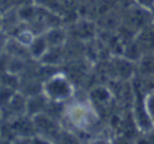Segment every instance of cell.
Here are the masks:
<instances>
[{
    "label": "cell",
    "mask_w": 154,
    "mask_h": 144,
    "mask_svg": "<svg viewBox=\"0 0 154 144\" xmlns=\"http://www.w3.org/2000/svg\"><path fill=\"white\" fill-rule=\"evenodd\" d=\"M62 123L68 124L69 130L75 131L76 134L84 133L87 136L95 137V130L98 128L101 124V115L98 110L94 107V104L88 100H79L76 95L65 103V110H63V117H62ZM91 140V138H89Z\"/></svg>",
    "instance_id": "1"
},
{
    "label": "cell",
    "mask_w": 154,
    "mask_h": 144,
    "mask_svg": "<svg viewBox=\"0 0 154 144\" xmlns=\"http://www.w3.org/2000/svg\"><path fill=\"white\" fill-rule=\"evenodd\" d=\"M42 92L54 103H68L75 97L76 88L66 72L56 71L43 79Z\"/></svg>",
    "instance_id": "2"
},
{
    "label": "cell",
    "mask_w": 154,
    "mask_h": 144,
    "mask_svg": "<svg viewBox=\"0 0 154 144\" xmlns=\"http://www.w3.org/2000/svg\"><path fill=\"white\" fill-rule=\"evenodd\" d=\"M33 124L36 136L45 143H58L60 133L63 130V124L60 120L49 115L48 112H42L33 115Z\"/></svg>",
    "instance_id": "3"
},
{
    "label": "cell",
    "mask_w": 154,
    "mask_h": 144,
    "mask_svg": "<svg viewBox=\"0 0 154 144\" xmlns=\"http://www.w3.org/2000/svg\"><path fill=\"white\" fill-rule=\"evenodd\" d=\"M89 101L94 104V107L100 111V108H108L114 101V92L108 85H95L94 88L88 92Z\"/></svg>",
    "instance_id": "4"
},
{
    "label": "cell",
    "mask_w": 154,
    "mask_h": 144,
    "mask_svg": "<svg viewBox=\"0 0 154 144\" xmlns=\"http://www.w3.org/2000/svg\"><path fill=\"white\" fill-rule=\"evenodd\" d=\"M27 114V95L22 91H16L12 101L3 111V118H14Z\"/></svg>",
    "instance_id": "5"
},
{
    "label": "cell",
    "mask_w": 154,
    "mask_h": 144,
    "mask_svg": "<svg viewBox=\"0 0 154 144\" xmlns=\"http://www.w3.org/2000/svg\"><path fill=\"white\" fill-rule=\"evenodd\" d=\"M134 39L140 45L144 54H153L154 52V23L144 26L135 33Z\"/></svg>",
    "instance_id": "6"
},
{
    "label": "cell",
    "mask_w": 154,
    "mask_h": 144,
    "mask_svg": "<svg viewBox=\"0 0 154 144\" xmlns=\"http://www.w3.org/2000/svg\"><path fill=\"white\" fill-rule=\"evenodd\" d=\"M135 74L143 81H154V58L153 54H144L135 63Z\"/></svg>",
    "instance_id": "7"
},
{
    "label": "cell",
    "mask_w": 154,
    "mask_h": 144,
    "mask_svg": "<svg viewBox=\"0 0 154 144\" xmlns=\"http://www.w3.org/2000/svg\"><path fill=\"white\" fill-rule=\"evenodd\" d=\"M51 48L49 43H48V39L45 33H36V36L33 38V41L30 42V45L27 46V51H29V56L32 61L39 62L43 55L48 52V49Z\"/></svg>",
    "instance_id": "8"
},
{
    "label": "cell",
    "mask_w": 154,
    "mask_h": 144,
    "mask_svg": "<svg viewBox=\"0 0 154 144\" xmlns=\"http://www.w3.org/2000/svg\"><path fill=\"white\" fill-rule=\"evenodd\" d=\"M51 100L43 92H38L33 95L27 97V114L29 115H38L42 112H46L49 108Z\"/></svg>",
    "instance_id": "9"
},
{
    "label": "cell",
    "mask_w": 154,
    "mask_h": 144,
    "mask_svg": "<svg viewBox=\"0 0 154 144\" xmlns=\"http://www.w3.org/2000/svg\"><path fill=\"white\" fill-rule=\"evenodd\" d=\"M45 36L48 39V43L49 46L52 48H58V46H65L68 42V29L63 28L62 25H58V26H52L48 30L43 32Z\"/></svg>",
    "instance_id": "10"
},
{
    "label": "cell",
    "mask_w": 154,
    "mask_h": 144,
    "mask_svg": "<svg viewBox=\"0 0 154 144\" xmlns=\"http://www.w3.org/2000/svg\"><path fill=\"white\" fill-rule=\"evenodd\" d=\"M0 85H5V87H9V88H13V89H19L20 75L7 71V72H5L3 75L0 76Z\"/></svg>",
    "instance_id": "11"
},
{
    "label": "cell",
    "mask_w": 154,
    "mask_h": 144,
    "mask_svg": "<svg viewBox=\"0 0 154 144\" xmlns=\"http://www.w3.org/2000/svg\"><path fill=\"white\" fill-rule=\"evenodd\" d=\"M16 91H19V89H13L9 88V87H5V85H0V108H2V111L6 110V107L12 101Z\"/></svg>",
    "instance_id": "12"
},
{
    "label": "cell",
    "mask_w": 154,
    "mask_h": 144,
    "mask_svg": "<svg viewBox=\"0 0 154 144\" xmlns=\"http://www.w3.org/2000/svg\"><path fill=\"white\" fill-rule=\"evenodd\" d=\"M144 103H146V108H147V112L150 115V118H151V123H153V127H154V87L146 91Z\"/></svg>",
    "instance_id": "13"
},
{
    "label": "cell",
    "mask_w": 154,
    "mask_h": 144,
    "mask_svg": "<svg viewBox=\"0 0 154 144\" xmlns=\"http://www.w3.org/2000/svg\"><path fill=\"white\" fill-rule=\"evenodd\" d=\"M9 61H10V54L7 51L2 52L0 54V76L9 71Z\"/></svg>",
    "instance_id": "14"
},
{
    "label": "cell",
    "mask_w": 154,
    "mask_h": 144,
    "mask_svg": "<svg viewBox=\"0 0 154 144\" xmlns=\"http://www.w3.org/2000/svg\"><path fill=\"white\" fill-rule=\"evenodd\" d=\"M7 41H9V35H7L3 29H0V54L6 51Z\"/></svg>",
    "instance_id": "15"
},
{
    "label": "cell",
    "mask_w": 154,
    "mask_h": 144,
    "mask_svg": "<svg viewBox=\"0 0 154 144\" xmlns=\"http://www.w3.org/2000/svg\"><path fill=\"white\" fill-rule=\"evenodd\" d=\"M3 28V12H0V29Z\"/></svg>",
    "instance_id": "16"
},
{
    "label": "cell",
    "mask_w": 154,
    "mask_h": 144,
    "mask_svg": "<svg viewBox=\"0 0 154 144\" xmlns=\"http://www.w3.org/2000/svg\"><path fill=\"white\" fill-rule=\"evenodd\" d=\"M150 12H151V19H153V23H154V5H153V7L150 9Z\"/></svg>",
    "instance_id": "17"
},
{
    "label": "cell",
    "mask_w": 154,
    "mask_h": 144,
    "mask_svg": "<svg viewBox=\"0 0 154 144\" xmlns=\"http://www.w3.org/2000/svg\"><path fill=\"white\" fill-rule=\"evenodd\" d=\"M3 118V111H2V108H0V120Z\"/></svg>",
    "instance_id": "18"
},
{
    "label": "cell",
    "mask_w": 154,
    "mask_h": 144,
    "mask_svg": "<svg viewBox=\"0 0 154 144\" xmlns=\"http://www.w3.org/2000/svg\"><path fill=\"white\" fill-rule=\"evenodd\" d=\"M0 140H2V130H0Z\"/></svg>",
    "instance_id": "19"
},
{
    "label": "cell",
    "mask_w": 154,
    "mask_h": 144,
    "mask_svg": "<svg viewBox=\"0 0 154 144\" xmlns=\"http://www.w3.org/2000/svg\"><path fill=\"white\" fill-rule=\"evenodd\" d=\"M153 58H154V52H153Z\"/></svg>",
    "instance_id": "20"
}]
</instances>
